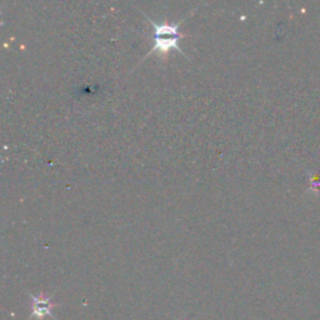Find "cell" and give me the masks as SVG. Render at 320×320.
Returning <instances> with one entry per match:
<instances>
[{"instance_id": "cell-1", "label": "cell", "mask_w": 320, "mask_h": 320, "mask_svg": "<svg viewBox=\"0 0 320 320\" xmlns=\"http://www.w3.org/2000/svg\"><path fill=\"white\" fill-rule=\"evenodd\" d=\"M195 9L191 10V12L189 13V14L186 15L184 19H181L180 21H178V23H175V24L168 23V21L156 23V21L150 19V17H148V15H146L145 13L143 12V10H140L141 14H143L144 17L146 18V20H148L149 23H150L151 25L154 26V45H153V48H151V50H149L148 54H146L145 57L143 58V60H145L146 58L150 57L151 54H158L159 57L164 58L165 59L168 55V53H169L172 49H175L177 52H179L180 54H183L184 57H186L185 53L183 52V49H181L180 45H179L180 39L184 38L186 34L180 33L179 28H180L181 24L185 21L186 18H189L194 12H195Z\"/></svg>"}, {"instance_id": "cell-2", "label": "cell", "mask_w": 320, "mask_h": 320, "mask_svg": "<svg viewBox=\"0 0 320 320\" xmlns=\"http://www.w3.org/2000/svg\"><path fill=\"white\" fill-rule=\"evenodd\" d=\"M30 295V299L33 301V311H31V315L29 316V320H43L44 318H47V316H53L52 310L53 308L58 306V304L52 303V297H47L43 293H40L39 295Z\"/></svg>"}, {"instance_id": "cell-3", "label": "cell", "mask_w": 320, "mask_h": 320, "mask_svg": "<svg viewBox=\"0 0 320 320\" xmlns=\"http://www.w3.org/2000/svg\"><path fill=\"white\" fill-rule=\"evenodd\" d=\"M183 320H188V319H183Z\"/></svg>"}]
</instances>
